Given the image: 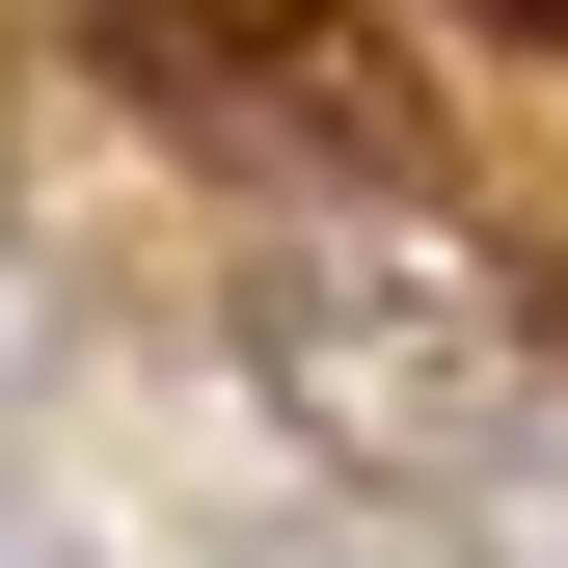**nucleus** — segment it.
<instances>
[{
	"instance_id": "nucleus-1",
	"label": "nucleus",
	"mask_w": 568,
	"mask_h": 568,
	"mask_svg": "<svg viewBox=\"0 0 568 568\" xmlns=\"http://www.w3.org/2000/svg\"><path fill=\"white\" fill-rule=\"evenodd\" d=\"M82 82L135 135H190V163H244V190H325V217H434L460 190L434 54H379L352 0H82Z\"/></svg>"
},
{
	"instance_id": "nucleus-2",
	"label": "nucleus",
	"mask_w": 568,
	"mask_h": 568,
	"mask_svg": "<svg viewBox=\"0 0 568 568\" xmlns=\"http://www.w3.org/2000/svg\"><path fill=\"white\" fill-rule=\"evenodd\" d=\"M460 28H515V54H541V82H568V0H460Z\"/></svg>"
}]
</instances>
